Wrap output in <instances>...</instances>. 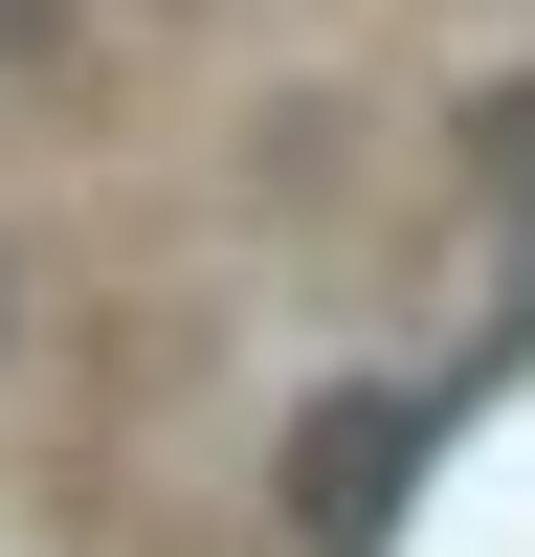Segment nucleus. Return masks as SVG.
Segmentation results:
<instances>
[{
	"mask_svg": "<svg viewBox=\"0 0 535 557\" xmlns=\"http://www.w3.org/2000/svg\"><path fill=\"white\" fill-rule=\"evenodd\" d=\"M401 469H424V401H401V380L312 401V446H290V535H312V557H380V535H401Z\"/></svg>",
	"mask_w": 535,
	"mask_h": 557,
	"instance_id": "f257e3e1",
	"label": "nucleus"
}]
</instances>
